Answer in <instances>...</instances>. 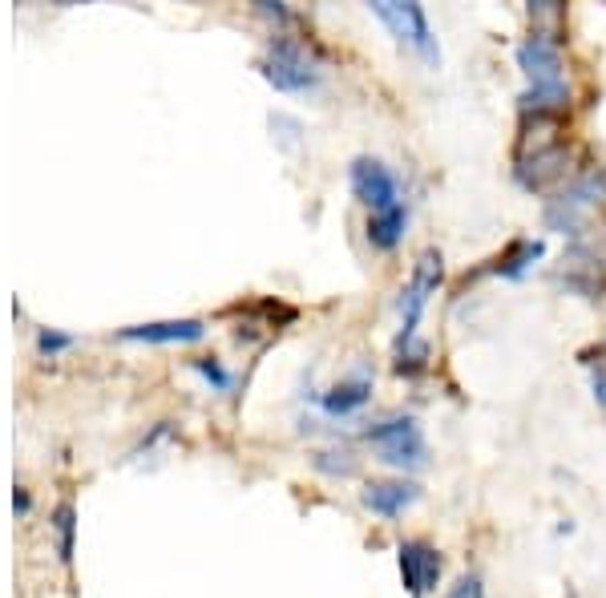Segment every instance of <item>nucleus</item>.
<instances>
[{"label":"nucleus","mask_w":606,"mask_h":598,"mask_svg":"<svg viewBox=\"0 0 606 598\" xmlns=\"http://www.w3.org/2000/svg\"><path fill=\"white\" fill-rule=\"evenodd\" d=\"M518 69H521V77H526L521 113L526 110H566L570 77H566V57H562L558 33L530 29V33L518 41Z\"/></svg>","instance_id":"nucleus-1"},{"label":"nucleus","mask_w":606,"mask_h":598,"mask_svg":"<svg viewBox=\"0 0 606 598\" xmlns=\"http://www.w3.org/2000/svg\"><path fill=\"white\" fill-rule=\"evenodd\" d=\"M260 74L279 93H311L323 81V57L311 49L308 41L275 33L267 41V53L260 57Z\"/></svg>","instance_id":"nucleus-2"},{"label":"nucleus","mask_w":606,"mask_h":598,"mask_svg":"<svg viewBox=\"0 0 606 598\" xmlns=\"http://www.w3.org/2000/svg\"><path fill=\"white\" fill-rule=\"evenodd\" d=\"M364 441L372 445L376 462L396 465V469H425L429 465V441L412 412H384L368 421Z\"/></svg>","instance_id":"nucleus-3"},{"label":"nucleus","mask_w":606,"mask_h":598,"mask_svg":"<svg viewBox=\"0 0 606 598\" xmlns=\"http://www.w3.org/2000/svg\"><path fill=\"white\" fill-rule=\"evenodd\" d=\"M445 284V255L437 247H425L412 263V275L405 291H400V332H396V348H405L417 340V328L425 320V308H429V299L441 291Z\"/></svg>","instance_id":"nucleus-4"},{"label":"nucleus","mask_w":606,"mask_h":598,"mask_svg":"<svg viewBox=\"0 0 606 598\" xmlns=\"http://www.w3.org/2000/svg\"><path fill=\"white\" fill-rule=\"evenodd\" d=\"M598 202H606V166H591L579 178H570V187L546 202V226L562 235H579Z\"/></svg>","instance_id":"nucleus-5"},{"label":"nucleus","mask_w":606,"mask_h":598,"mask_svg":"<svg viewBox=\"0 0 606 598\" xmlns=\"http://www.w3.org/2000/svg\"><path fill=\"white\" fill-rule=\"evenodd\" d=\"M368 9L372 16H376L381 25H388V33H393L400 45H409L425 65H441V49H437V37L425 4H417V0H372Z\"/></svg>","instance_id":"nucleus-6"},{"label":"nucleus","mask_w":606,"mask_h":598,"mask_svg":"<svg viewBox=\"0 0 606 598\" xmlns=\"http://www.w3.org/2000/svg\"><path fill=\"white\" fill-rule=\"evenodd\" d=\"M348 187L356 195L360 207H368V214L393 211L400 207V178L393 175V166L372 158V154H356L352 166H348Z\"/></svg>","instance_id":"nucleus-7"},{"label":"nucleus","mask_w":606,"mask_h":598,"mask_svg":"<svg viewBox=\"0 0 606 598\" xmlns=\"http://www.w3.org/2000/svg\"><path fill=\"white\" fill-rule=\"evenodd\" d=\"M396 566H400V583L409 598L433 595L441 583V550L425 538H400L396 542Z\"/></svg>","instance_id":"nucleus-8"},{"label":"nucleus","mask_w":606,"mask_h":598,"mask_svg":"<svg viewBox=\"0 0 606 598\" xmlns=\"http://www.w3.org/2000/svg\"><path fill=\"white\" fill-rule=\"evenodd\" d=\"M417 501H421V486L409 481V477H376V481H364V489H360V506L372 510L376 518H400Z\"/></svg>","instance_id":"nucleus-9"},{"label":"nucleus","mask_w":606,"mask_h":598,"mask_svg":"<svg viewBox=\"0 0 606 598\" xmlns=\"http://www.w3.org/2000/svg\"><path fill=\"white\" fill-rule=\"evenodd\" d=\"M570 175V146L562 142V146L554 150H542V154H533V158H521V163H514V178H518L521 190H533V195H542V190H550L554 182H562V178Z\"/></svg>","instance_id":"nucleus-10"},{"label":"nucleus","mask_w":606,"mask_h":598,"mask_svg":"<svg viewBox=\"0 0 606 598\" xmlns=\"http://www.w3.org/2000/svg\"><path fill=\"white\" fill-rule=\"evenodd\" d=\"M207 336L202 320H150V324L118 328V340H134V344H198Z\"/></svg>","instance_id":"nucleus-11"},{"label":"nucleus","mask_w":606,"mask_h":598,"mask_svg":"<svg viewBox=\"0 0 606 598\" xmlns=\"http://www.w3.org/2000/svg\"><path fill=\"white\" fill-rule=\"evenodd\" d=\"M368 400H372V373H356L335 380L328 392L316 397V405H320L323 417H352V412H360Z\"/></svg>","instance_id":"nucleus-12"},{"label":"nucleus","mask_w":606,"mask_h":598,"mask_svg":"<svg viewBox=\"0 0 606 598\" xmlns=\"http://www.w3.org/2000/svg\"><path fill=\"white\" fill-rule=\"evenodd\" d=\"M542 255H546V239L521 235V239H514V243H509L502 255H497L489 272L502 275V279H521V275L530 272V267L542 259Z\"/></svg>","instance_id":"nucleus-13"},{"label":"nucleus","mask_w":606,"mask_h":598,"mask_svg":"<svg viewBox=\"0 0 606 598\" xmlns=\"http://www.w3.org/2000/svg\"><path fill=\"white\" fill-rule=\"evenodd\" d=\"M405 226H409V207H405V202H400V207H393V211L368 214V243H372V251H381V255L396 251L400 243H405Z\"/></svg>","instance_id":"nucleus-14"},{"label":"nucleus","mask_w":606,"mask_h":598,"mask_svg":"<svg viewBox=\"0 0 606 598\" xmlns=\"http://www.w3.org/2000/svg\"><path fill=\"white\" fill-rule=\"evenodd\" d=\"M49 530H53L57 558H62L65 566H74V550H77V510H74V501H57V506H53Z\"/></svg>","instance_id":"nucleus-15"},{"label":"nucleus","mask_w":606,"mask_h":598,"mask_svg":"<svg viewBox=\"0 0 606 598\" xmlns=\"http://www.w3.org/2000/svg\"><path fill=\"white\" fill-rule=\"evenodd\" d=\"M311 465L328 477H352L356 474V457H352V449H320Z\"/></svg>","instance_id":"nucleus-16"},{"label":"nucleus","mask_w":606,"mask_h":598,"mask_svg":"<svg viewBox=\"0 0 606 598\" xmlns=\"http://www.w3.org/2000/svg\"><path fill=\"white\" fill-rule=\"evenodd\" d=\"M400 376H421L429 368V344L425 340H412L405 348H396V364H393Z\"/></svg>","instance_id":"nucleus-17"},{"label":"nucleus","mask_w":606,"mask_h":598,"mask_svg":"<svg viewBox=\"0 0 606 598\" xmlns=\"http://www.w3.org/2000/svg\"><path fill=\"white\" fill-rule=\"evenodd\" d=\"M77 344V336L62 332V328H37V352L45 361H57L62 352H69Z\"/></svg>","instance_id":"nucleus-18"},{"label":"nucleus","mask_w":606,"mask_h":598,"mask_svg":"<svg viewBox=\"0 0 606 598\" xmlns=\"http://www.w3.org/2000/svg\"><path fill=\"white\" fill-rule=\"evenodd\" d=\"M190 368H195L214 392H227V388H231V373H227V364L219 361V356H198V361H190Z\"/></svg>","instance_id":"nucleus-19"},{"label":"nucleus","mask_w":606,"mask_h":598,"mask_svg":"<svg viewBox=\"0 0 606 598\" xmlns=\"http://www.w3.org/2000/svg\"><path fill=\"white\" fill-rule=\"evenodd\" d=\"M445 598H485V583L477 571H465L453 578V586L445 590Z\"/></svg>","instance_id":"nucleus-20"},{"label":"nucleus","mask_w":606,"mask_h":598,"mask_svg":"<svg viewBox=\"0 0 606 598\" xmlns=\"http://www.w3.org/2000/svg\"><path fill=\"white\" fill-rule=\"evenodd\" d=\"M591 388H594V400L606 409V364H591Z\"/></svg>","instance_id":"nucleus-21"},{"label":"nucleus","mask_w":606,"mask_h":598,"mask_svg":"<svg viewBox=\"0 0 606 598\" xmlns=\"http://www.w3.org/2000/svg\"><path fill=\"white\" fill-rule=\"evenodd\" d=\"M255 9H260L263 16H275V21H291V13H287L284 4H272V0H260Z\"/></svg>","instance_id":"nucleus-22"},{"label":"nucleus","mask_w":606,"mask_h":598,"mask_svg":"<svg viewBox=\"0 0 606 598\" xmlns=\"http://www.w3.org/2000/svg\"><path fill=\"white\" fill-rule=\"evenodd\" d=\"M13 510H16V513H29V510H33V498H29V489H25V486H16V489H13Z\"/></svg>","instance_id":"nucleus-23"}]
</instances>
